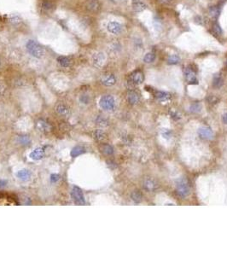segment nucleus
<instances>
[{"instance_id":"nucleus-17","label":"nucleus","mask_w":227,"mask_h":256,"mask_svg":"<svg viewBox=\"0 0 227 256\" xmlns=\"http://www.w3.org/2000/svg\"><path fill=\"white\" fill-rule=\"evenodd\" d=\"M16 176H17L18 179L22 180V181H27V180H29L31 179L32 173H31L30 171L27 170V169H22V170L17 172Z\"/></svg>"},{"instance_id":"nucleus-11","label":"nucleus","mask_w":227,"mask_h":256,"mask_svg":"<svg viewBox=\"0 0 227 256\" xmlns=\"http://www.w3.org/2000/svg\"><path fill=\"white\" fill-rule=\"evenodd\" d=\"M144 187L149 191H154L158 188V184L156 183V181L151 178H147L144 181Z\"/></svg>"},{"instance_id":"nucleus-7","label":"nucleus","mask_w":227,"mask_h":256,"mask_svg":"<svg viewBox=\"0 0 227 256\" xmlns=\"http://www.w3.org/2000/svg\"><path fill=\"white\" fill-rule=\"evenodd\" d=\"M185 79L188 81V83H190L191 85L197 84L198 80L196 78V74H195V71L191 67H188L185 69Z\"/></svg>"},{"instance_id":"nucleus-10","label":"nucleus","mask_w":227,"mask_h":256,"mask_svg":"<svg viewBox=\"0 0 227 256\" xmlns=\"http://www.w3.org/2000/svg\"><path fill=\"white\" fill-rule=\"evenodd\" d=\"M198 134L203 139H211L214 137V133H213L212 130L208 127H206V126L201 127L200 129L198 130Z\"/></svg>"},{"instance_id":"nucleus-3","label":"nucleus","mask_w":227,"mask_h":256,"mask_svg":"<svg viewBox=\"0 0 227 256\" xmlns=\"http://www.w3.org/2000/svg\"><path fill=\"white\" fill-rule=\"evenodd\" d=\"M99 105L101 108L106 111H112L115 107V101L112 96L106 95L101 97L100 101H99Z\"/></svg>"},{"instance_id":"nucleus-34","label":"nucleus","mask_w":227,"mask_h":256,"mask_svg":"<svg viewBox=\"0 0 227 256\" xmlns=\"http://www.w3.org/2000/svg\"><path fill=\"white\" fill-rule=\"evenodd\" d=\"M80 101L81 102L82 104H89V101H90V98L87 95H82L80 96Z\"/></svg>"},{"instance_id":"nucleus-8","label":"nucleus","mask_w":227,"mask_h":256,"mask_svg":"<svg viewBox=\"0 0 227 256\" xmlns=\"http://www.w3.org/2000/svg\"><path fill=\"white\" fill-rule=\"evenodd\" d=\"M86 8L91 13H98L101 10L102 5L99 0H90L87 3Z\"/></svg>"},{"instance_id":"nucleus-12","label":"nucleus","mask_w":227,"mask_h":256,"mask_svg":"<svg viewBox=\"0 0 227 256\" xmlns=\"http://www.w3.org/2000/svg\"><path fill=\"white\" fill-rule=\"evenodd\" d=\"M101 82L105 86H112L116 83V77L114 76V74H112V73L106 74L102 78Z\"/></svg>"},{"instance_id":"nucleus-14","label":"nucleus","mask_w":227,"mask_h":256,"mask_svg":"<svg viewBox=\"0 0 227 256\" xmlns=\"http://www.w3.org/2000/svg\"><path fill=\"white\" fill-rule=\"evenodd\" d=\"M56 111L61 116L68 117L70 114V109H69V108L63 104H58L56 106Z\"/></svg>"},{"instance_id":"nucleus-5","label":"nucleus","mask_w":227,"mask_h":256,"mask_svg":"<svg viewBox=\"0 0 227 256\" xmlns=\"http://www.w3.org/2000/svg\"><path fill=\"white\" fill-rule=\"evenodd\" d=\"M105 61H106V57L103 52H97L91 57V62H92L93 66L97 68L103 67L104 65Z\"/></svg>"},{"instance_id":"nucleus-23","label":"nucleus","mask_w":227,"mask_h":256,"mask_svg":"<svg viewBox=\"0 0 227 256\" xmlns=\"http://www.w3.org/2000/svg\"><path fill=\"white\" fill-rule=\"evenodd\" d=\"M155 97L158 100H161V101H165V100H168V98H170V95L168 94V92L160 90V91H157L155 93Z\"/></svg>"},{"instance_id":"nucleus-36","label":"nucleus","mask_w":227,"mask_h":256,"mask_svg":"<svg viewBox=\"0 0 227 256\" xmlns=\"http://www.w3.org/2000/svg\"><path fill=\"white\" fill-rule=\"evenodd\" d=\"M59 179H60V176L58 175V174H56V173L51 174V176H50V181H51L52 183H56V182H57V181L59 180Z\"/></svg>"},{"instance_id":"nucleus-9","label":"nucleus","mask_w":227,"mask_h":256,"mask_svg":"<svg viewBox=\"0 0 227 256\" xmlns=\"http://www.w3.org/2000/svg\"><path fill=\"white\" fill-rule=\"evenodd\" d=\"M144 73L141 71H135L132 73L129 82L132 83V85H140L144 82Z\"/></svg>"},{"instance_id":"nucleus-20","label":"nucleus","mask_w":227,"mask_h":256,"mask_svg":"<svg viewBox=\"0 0 227 256\" xmlns=\"http://www.w3.org/2000/svg\"><path fill=\"white\" fill-rule=\"evenodd\" d=\"M84 152H85V148H84V147L78 145V146H75V147L71 150V153H70V154H71V156H72V157H77V156L83 154Z\"/></svg>"},{"instance_id":"nucleus-13","label":"nucleus","mask_w":227,"mask_h":256,"mask_svg":"<svg viewBox=\"0 0 227 256\" xmlns=\"http://www.w3.org/2000/svg\"><path fill=\"white\" fill-rule=\"evenodd\" d=\"M45 154H46V152H45L44 148H37L30 153L29 157L31 158L32 160H34V161H39L45 156Z\"/></svg>"},{"instance_id":"nucleus-41","label":"nucleus","mask_w":227,"mask_h":256,"mask_svg":"<svg viewBox=\"0 0 227 256\" xmlns=\"http://www.w3.org/2000/svg\"><path fill=\"white\" fill-rule=\"evenodd\" d=\"M161 3H163V4H168L171 2V0H159Z\"/></svg>"},{"instance_id":"nucleus-32","label":"nucleus","mask_w":227,"mask_h":256,"mask_svg":"<svg viewBox=\"0 0 227 256\" xmlns=\"http://www.w3.org/2000/svg\"><path fill=\"white\" fill-rule=\"evenodd\" d=\"M9 21L10 22L12 23V24H14V25H17V24H20V23H21V22H22L21 18L19 17L18 15H11V16L9 17Z\"/></svg>"},{"instance_id":"nucleus-1","label":"nucleus","mask_w":227,"mask_h":256,"mask_svg":"<svg viewBox=\"0 0 227 256\" xmlns=\"http://www.w3.org/2000/svg\"><path fill=\"white\" fill-rule=\"evenodd\" d=\"M26 48L28 53L35 58H41L45 55V49L37 41L29 39L26 44Z\"/></svg>"},{"instance_id":"nucleus-16","label":"nucleus","mask_w":227,"mask_h":256,"mask_svg":"<svg viewBox=\"0 0 227 256\" xmlns=\"http://www.w3.org/2000/svg\"><path fill=\"white\" fill-rule=\"evenodd\" d=\"M36 126L37 128L40 131H43V132H47V131H50L51 130V126H50V124L48 122H46V121H44V120L38 121L36 123Z\"/></svg>"},{"instance_id":"nucleus-30","label":"nucleus","mask_w":227,"mask_h":256,"mask_svg":"<svg viewBox=\"0 0 227 256\" xmlns=\"http://www.w3.org/2000/svg\"><path fill=\"white\" fill-rule=\"evenodd\" d=\"M108 121L107 119H105L104 117L103 116H98L97 118V124L102 126H108Z\"/></svg>"},{"instance_id":"nucleus-27","label":"nucleus","mask_w":227,"mask_h":256,"mask_svg":"<svg viewBox=\"0 0 227 256\" xmlns=\"http://www.w3.org/2000/svg\"><path fill=\"white\" fill-rule=\"evenodd\" d=\"M209 14L211 15V16H213L214 18H217L219 14H220V9L219 7L217 6H214V7H211L209 9Z\"/></svg>"},{"instance_id":"nucleus-35","label":"nucleus","mask_w":227,"mask_h":256,"mask_svg":"<svg viewBox=\"0 0 227 256\" xmlns=\"http://www.w3.org/2000/svg\"><path fill=\"white\" fill-rule=\"evenodd\" d=\"M52 7H53V5H52V4H50V2H44L42 4V8L44 9H46V10L52 9Z\"/></svg>"},{"instance_id":"nucleus-33","label":"nucleus","mask_w":227,"mask_h":256,"mask_svg":"<svg viewBox=\"0 0 227 256\" xmlns=\"http://www.w3.org/2000/svg\"><path fill=\"white\" fill-rule=\"evenodd\" d=\"M201 108H202V106H201V104H192L191 106V108H190V109H191V112L193 113H197L199 112V111H201Z\"/></svg>"},{"instance_id":"nucleus-4","label":"nucleus","mask_w":227,"mask_h":256,"mask_svg":"<svg viewBox=\"0 0 227 256\" xmlns=\"http://www.w3.org/2000/svg\"><path fill=\"white\" fill-rule=\"evenodd\" d=\"M71 197L73 199L74 203H76L77 205H85V203H86L83 192L77 186L73 187L72 191H71Z\"/></svg>"},{"instance_id":"nucleus-19","label":"nucleus","mask_w":227,"mask_h":256,"mask_svg":"<svg viewBox=\"0 0 227 256\" xmlns=\"http://www.w3.org/2000/svg\"><path fill=\"white\" fill-rule=\"evenodd\" d=\"M17 143L21 145H23V146H27V145H29L31 144V138L27 136V135H21V136H18L17 137Z\"/></svg>"},{"instance_id":"nucleus-37","label":"nucleus","mask_w":227,"mask_h":256,"mask_svg":"<svg viewBox=\"0 0 227 256\" xmlns=\"http://www.w3.org/2000/svg\"><path fill=\"white\" fill-rule=\"evenodd\" d=\"M8 184V181L5 179H0V189L5 188V186Z\"/></svg>"},{"instance_id":"nucleus-42","label":"nucleus","mask_w":227,"mask_h":256,"mask_svg":"<svg viewBox=\"0 0 227 256\" xmlns=\"http://www.w3.org/2000/svg\"><path fill=\"white\" fill-rule=\"evenodd\" d=\"M226 66H227V60H226Z\"/></svg>"},{"instance_id":"nucleus-6","label":"nucleus","mask_w":227,"mask_h":256,"mask_svg":"<svg viewBox=\"0 0 227 256\" xmlns=\"http://www.w3.org/2000/svg\"><path fill=\"white\" fill-rule=\"evenodd\" d=\"M122 25L117 22H110L107 25V30L114 35H118L122 32Z\"/></svg>"},{"instance_id":"nucleus-21","label":"nucleus","mask_w":227,"mask_h":256,"mask_svg":"<svg viewBox=\"0 0 227 256\" xmlns=\"http://www.w3.org/2000/svg\"><path fill=\"white\" fill-rule=\"evenodd\" d=\"M57 62H58V63L62 67H69L70 64H71V60H70V58L67 57V56H59L57 58Z\"/></svg>"},{"instance_id":"nucleus-29","label":"nucleus","mask_w":227,"mask_h":256,"mask_svg":"<svg viewBox=\"0 0 227 256\" xmlns=\"http://www.w3.org/2000/svg\"><path fill=\"white\" fill-rule=\"evenodd\" d=\"M131 196H132V200L135 202H137V203L140 202L141 201H142V198H143L142 194H141L140 192H138V191H134V192H132Z\"/></svg>"},{"instance_id":"nucleus-15","label":"nucleus","mask_w":227,"mask_h":256,"mask_svg":"<svg viewBox=\"0 0 227 256\" xmlns=\"http://www.w3.org/2000/svg\"><path fill=\"white\" fill-rule=\"evenodd\" d=\"M127 100L130 104L134 105V104H137L139 102L140 97H139V94L136 92L135 90H130L127 93Z\"/></svg>"},{"instance_id":"nucleus-22","label":"nucleus","mask_w":227,"mask_h":256,"mask_svg":"<svg viewBox=\"0 0 227 256\" xmlns=\"http://www.w3.org/2000/svg\"><path fill=\"white\" fill-rule=\"evenodd\" d=\"M101 150H102V152L105 155H110L114 153L113 147L109 144H103L101 148Z\"/></svg>"},{"instance_id":"nucleus-24","label":"nucleus","mask_w":227,"mask_h":256,"mask_svg":"<svg viewBox=\"0 0 227 256\" xmlns=\"http://www.w3.org/2000/svg\"><path fill=\"white\" fill-rule=\"evenodd\" d=\"M93 136H94V138L97 139V141H102L105 138V133L104 131L101 129H97L94 131L93 133Z\"/></svg>"},{"instance_id":"nucleus-25","label":"nucleus","mask_w":227,"mask_h":256,"mask_svg":"<svg viewBox=\"0 0 227 256\" xmlns=\"http://www.w3.org/2000/svg\"><path fill=\"white\" fill-rule=\"evenodd\" d=\"M179 62H180V57L176 54L171 55L168 59V63L170 65H175V64H178Z\"/></svg>"},{"instance_id":"nucleus-39","label":"nucleus","mask_w":227,"mask_h":256,"mask_svg":"<svg viewBox=\"0 0 227 256\" xmlns=\"http://www.w3.org/2000/svg\"><path fill=\"white\" fill-rule=\"evenodd\" d=\"M162 135H163L164 138H169V137L171 136V132L168 130H165L163 133H162Z\"/></svg>"},{"instance_id":"nucleus-18","label":"nucleus","mask_w":227,"mask_h":256,"mask_svg":"<svg viewBox=\"0 0 227 256\" xmlns=\"http://www.w3.org/2000/svg\"><path fill=\"white\" fill-rule=\"evenodd\" d=\"M132 9L136 12H142L146 9V5L141 0H132Z\"/></svg>"},{"instance_id":"nucleus-40","label":"nucleus","mask_w":227,"mask_h":256,"mask_svg":"<svg viewBox=\"0 0 227 256\" xmlns=\"http://www.w3.org/2000/svg\"><path fill=\"white\" fill-rule=\"evenodd\" d=\"M222 121L225 124H227V114H223Z\"/></svg>"},{"instance_id":"nucleus-26","label":"nucleus","mask_w":227,"mask_h":256,"mask_svg":"<svg viewBox=\"0 0 227 256\" xmlns=\"http://www.w3.org/2000/svg\"><path fill=\"white\" fill-rule=\"evenodd\" d=\"M155 60V55L153 52H149L144 56V62L146 63H151Z\"/></svg>"},{"instance_id":"nucleus-38","label":"nucleus","mask_w":227,"mask_h":256,"mask_svg":"<svg viewBox=\"0 0 227 256\" xmlns=\"http://www.w3.org/2000/svg\"><path fill=\"white\" fill-rule=\"evenodd\" d=\"M171 115H172V118H173V119H176V120H178V119H179V118H180V115H179V114L176 112H171Z\"/></svg>"},{"instance_id":"nucleus-31","label":"nucleus","mask_w":227,"mask_h":256,"mask_svg":"<svg viewBox=\"0 0 227 256\" xmlns=\"http://www.w3.org/2000/svg\"><path fill=\"white\" fill-rule=\"evenodd\" d=\"M213 31L217 36H220L222 34V29L218 23H214L213 25Z\"/></svg>"},{"instance_id":"nucleus-2","label":"nucleus","mask_w":227,"mask_h":256,"mask_svg":"<svg viewBox=\"0 0 227 256\" xmlns=\"http://www.w3.org/2000/svg\"><path fill=\"white\" fill-rule=\"evenodd\" d=\"M176 190L177 193L182 196V197H186L187 196L190 194L191 189L189 183L185 179H179L176 181Z\"/></svg>"},{"instance_id":"nucleus-28","label":"nucleus","mask_w":227,"mask_h":256,"mask_svg":"<svg viewBox=\"0 0 227 256\" xmlns=\"http://www.w3.org/2000/svg\"><path fill=\"white\" fill-rule=\"evenodd\" d=\"M224 84V80L220 76H215L214 78V82H213V85L215 88H219L221 87Z\"/></svg>"}]
</instances>
